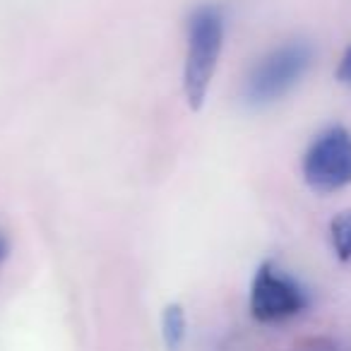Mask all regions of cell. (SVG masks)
I'll use <instances>...</instances> for the list:
<instances>
[{
	"label": "cell",
	"mask_w": 351,
	"mask_h": 351,
	"mask_svg": "<svg viewBox=\"0 0 351 351\" xmlns=\"http://www.w3.org/2000/svg\"><path fill=\"white\" fill-rule=\"evenodd\" d=\"M224 49V15L217 5H202L188 22V46L183 63V92L193 111L205 104L207 89Z\"/></svg>",
	"instance_id": "cell-1"
},
{
	"label": "cell",
	"mask_w": 351,
	"mask_h": 351,
	"mask_svg": "<svg viewBox=\"0 0 351 351\" xmlns=\"http://www.w3.org/2000/svg\"><path fill=\"white\" fill-rule=\"evenodd\" d=\"M313 46L308 41H289L253 65L243 82V99L248 106H269L287 97L311 70Z\"/></svg>",
	"instance_id": "cell-2"
},
{
	"label": "cell",
	"mask_w": 351,
	"mask_h": 351,
	"mask_svg": "<svg viewBox=\"0 0 351 351\" xmlns=\"http://www.w3.org/2000/svg\"><path fill=\"white\" fill-rule=\"evenodd\" d=\"M303 178L315 193H335L351 183V132L341 125L322 130L303 154Z\"/></svg>",
	"instance_id": "cell-3"
},
{
	"label": "cell",
	"mask_w": 351,
	"mask_h": 351,
	"mask_svg": "<svg viewBox=\"0 0 351 351\" xmlns=\"http://www.w3.org/2000/svg\"><path fill=\"white\" fill-rule=\"evenodd\" d=\"M306 308V291L272 263H265L255 272L253 287H250V313L258 322L274 325V322L291 320L301 315Z\"/></svg>",
	"instance_id": "cell-4"
},
{
	"label": "cell",
	"mask_w": 351,
	"mask_h": 351,
	"mask_svg": "<svg viewBox=\"0 0 351 351\" xmlns=\"http://www.w3.org/2000/svg\"><path fill=\"white\" fill-rule=\"evenodd\" d=\"M186 313L178 303H171L164 308V315H161V337H164V344L169 351H178L186 341Z\"/></svg>",
	"instance_id": "cell-5"
},
{
	"label": "cell",
	"mask_w": 351,
	"mask_h": 351,
	"mask_svg": "<svg viewBox=\"0 0 351 351\" xmlns=\"http://www.w3.org/2000/svg\"><path fill=\"white\" fill-rule=\"evenodd\" d=\"M330 239H332V248H335L337 258L341 263H349L351 260V210L341 212L332 219L330 224Z\"/></svg>",
	"instance_id": "cell-6"
},
{
	"label": "cell",
	"mask_w": 351,
	"mask_h": 351,
	"mask_svg": "<svg viewBox=\"0 0 351 351\" xmlns=\"http://www.w3.org/2000/svg\"><path fill=\"white\" fill-rule=\"evenodd\" d=\"M337 80H339L341 84H346V87H351V44L346 46L344 56H341L339 65H337Z\"/></svg>",
	"instance_id": "cell-7"
},
{
	"label": "cell",
	"mask_w": 351,
	"mask_h": 351,
	"mask_svg": "<svg viewBox=\"0 0 351 351\" xmlns=\"http://www.w3.org/2000/svg\"><path fill=\"white\" fill-rule=\"evenodd\" d=\"M293 351H335V346H332L330 341L317 339V341H308V344L298 346V349H293Z\"/></svg>",
	"instance_id": "cell-8"
},
{
	"label": "cell",
	"mask_w": 351,
	"mask_h": 351,
	"mask_svg": "<svg viewBox=\"0 0 351 351\" xmlns=\"http://www.w3.org/2000/svg\"><path fill=\"white\" fill-rule=\"evenodd\" d=\"M5 255H8V243H5V239L0 236V263L5 260Z\"/></svg>",
	"instance_id": "cell-9"
}]
</instances>
